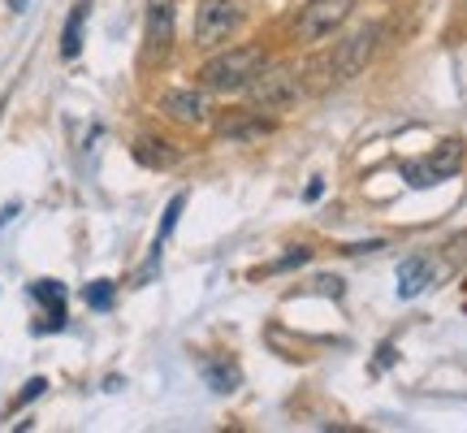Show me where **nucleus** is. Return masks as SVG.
Wrapping results in <instances>:
<instances>
[{
	"label": "nucleus",
	"instance_id": "f03ea898",
	"mask_svg": "<svg viewBox=\"0 0 467 433\" xmlns=\"http://www.w3.org/2000/svg\"><path fill=\"white\" fill-rule=\"evenodd\" d=\"M377 39H381V26H377V22H372V26H359L355 35H347V39L337 44V52L329 57V66H325V69H329V79H325V83H329V87H334V83H350V79H355V74L372 61Z\"/></svg>",
	"mask_w": 467,
	"mask_h": 433
},
{
	"label": "nucleus",
	"instance_id": "4468645a",
	"mask_svg": "<svg viewBox=\"0 0 467 433\" xmlns=\"http://www.w3.org/2000/svg\"><path fill=\"white\" fill-rule=\"evenodd\" d=\"M208 382H213V390H221V395H225V390H234V385H238V368H208Z\"/></svg>",
	"mask_w": 467,
	"mask_h": 433
},
{
	"label": "nucleus",
	"instance_id": "ddd939ff",
	"mask_svg": "<svg viewBox=\"0 0 467 433\" xmlns=\"http://www.w3.org/2000/svg\"><path fill=\"white\" fill-rule=\"evenodd\" d=\"M35 300H44V303H48V308H52V317H57V321L66 317V308H61V303H66V290H61L57 282H39V286H35Z\"/></svg>",
	"mask_w": 467,
	"mask_h": 433
},
{
	"label": "nucleus",
	"instance_id": "423d86ee",
	"mask_svg": "<svg viewBox=\"0 0 467 433\" xmlns=\"http://www.w3.org/2000/svg\"><path fill=\"white\" fill-rule=\"evenodd\" d=\"M173 0H148V14H143V35H148V57H165L173 44Z\"/></svg>",
	"mask_w": 467,
	"mask_h": 433
},
{
	"label": "nucleus",
	"instance_id": "f257e3e1",
	"mask_svg": "<svg viewBox=\"0 0 467 433\" xmlns=\"http://www.w3.org/2000/svg\"><path fill=\"white\" fill-rule=\"evenodd\" d=\"M268 66V57L260 44H238L230 52H217L208 66L200 69V83L208 91H243V87Z\"/></svg>",
	"mask_w": 467,
	"mask_h": 433
},
{
	"label": "nucleus",
	"instance_id": "9d476101",
	"mask_svg": "<svg viewBox=\"0 0 467 433\" xmlns=\"http://www.w3.org/2000/svg\"><path fill=\"white\" fill-rule=\"evenodd\" d=\"M273 126H268L265 117H247V113H238V117H225L217 126L221 139H230V143H238V139H260V134H268Z\"/></svg>",
	"mask_w": 467,
	"mask_h": 433
},
{
	"label": "nucleus",
	"instance_id": "20e7f679",
	"mask_svg": "<svg viewBox=\"0 0 467 433\" xmlns=\"http://www.w3.org/2000/svg\"><path fill=\"white\" fill-rule=\"evenodd\" d=\"M238 22H243V9H238L234 0H200L191 39H195L200 48H217V44H225V39L238 31Z\"/></svg>",
	"mask_w": 467,
	"mask_h": 433
},
{
	"label": "nucleus",
	"instance_id": "0eeeda50",
	"mask_svg": "<svg viewBox=\"0 0 467 433\" xmlns=\"http://www.w3.org/2000/svg\"><path fill=\"white\" fill-rule=\"evenodd\" d=\"M161 109H165L173 121H182V126H203L208 121V100H203V91L195 87H173L161 96Z\"/></svg>",
	"mask_w": 467,
	"mask_h": 433
},
{
	"label": "nucleus",
	"instance_id": "7ed1b4c3",
	"mask_svg": "<svg viewBox=\"0 0 467 433\" xmlns=\"http://www.w3.org/2000/svg\"><path fill=\"white\" fill-rule=\"evenodd\" d=\"M243 91L255 109H290V104H299V74L290 66H265Z\"/></svg>",
	"mask_w": 467,
	"mask_h": 433
},
{
	"label": "nucleus",
	"instance_id": "1a4fd4ad",
	"mask_svg": "<svg viewBox=\"0 0 467 433\" xmlns=\"http://www.w3.org/2000/svg\"><path fill=\"white\" fill-rule=\"evenodd\" d=\"M459 165H463V143H459V139H446V143H441V148L424 161V169L433 174V183H441V178L459 174Z\"/></svg>",
	"mask_w": 467,
	"mask_h": 433
},
{
	"label": "nucleus",
	"instance_id": "f8f14e48",
	"mask_svg": "<svg viewBox=\"0 0 467 433\" xmlns=\"http://www.w3.org/2000/svg\"><path fill=\"white\" fill-rule=\"evenodd\" d=\"M134 156H139L143 165H151V169H161V165L173 161V152L165 148V139H139V143H134Z\"/></svg>",
	"mask_w": 467,
	"mask_h": 433
},
{
	"label": "nucleus",
	"instance_id": "2eb2a0df",
	"mask_svg": "<svg viewBox=\"0 0 467 433\" xmlns=\"http://www.w3.org/2000/svg\"><path fill=\"white\" fill-rule=\"evenodd\" d=\"M87 303L91 308H109L113 303V282H91L87 286Z\"/></svg>",
	"mask_w": 467,
	"mask_h": 433
},
{
	"label": "nucleus",
	"instance_id": "6e6552de",
	"mask_svg": "<svg viewBox=\"0 0 467 433\" xmlns=\"http://www.w3.org/2000/svg\"><path fill=\"white\" fill-rule=\"evenodd\" d=\"M429 278H433V265H429L424 256H407L399 269V295L402 300H416L420 290L429 286Z\"/></svg>",
	"mask_w": 467,
	"mask_h": 433
},
{
	"label": "nucleus",
	"instance_id": "39448f33",
	"mask_svg": "<svg viewBox=\"0 0 467 433\" xmlns=\"http://www.w3.org/2000/svg\"><path fill=\"white\" fill-rule=\"evenodd\" d=\"M350 5H355V0H312V5H303L299 22H295V35H299L303 44L329 39L350 17Z\"/></svg>",
	"mask_w": 467,
	"mask_h": 433
},
{
	"label": "nucleus",
	"instance_id": "9b49d317",
	"mask_svg": "<svg viewBox=\"0 0 467 433\" xmlns=\"http://www.w3.org/2000/svg\"><path fill=\"white\" fill-rule=\"evenodd\" d=\"M83 26H87V5H74V14L66 22V35H61V57L66 61H74L78 48H83Z\"/></svg>",
	"mask_w": 467,
	"mask_h": 433
}]
</instances>
